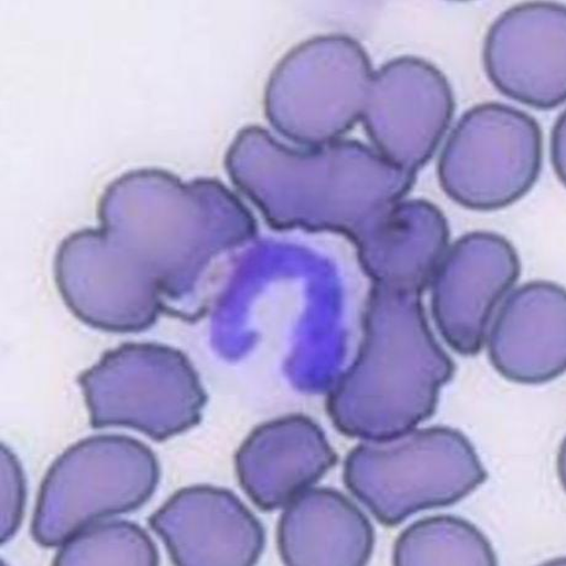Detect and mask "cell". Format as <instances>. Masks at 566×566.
Instances as JSON below:
<instances>
[{"mask_svg":"<svg viewBox=\"0 0 566 566\" xmlns=\"http://www.w3.org/2000/svg\"><path fill=\"white\" fill-rule=\"evenodd\" d=\"M371 64L352 39L311 40L283 63L280 128L297 144L321 147L354 127L364 112Z\"/></svg>","mask_w":566,"mask_h":566,"instance_id":"ba28073f","label":"cell"},{"mask_svg":"<svg viewBox=\"0 0 566 566\" xmlns=\"http://www.w3.org/2000/svg\"><path fill=\"white\" fill-rule=\"evenodd\" d=\"M228 170L271 226L342 233L352 241L401 201L416 178L353 140L296 150L249 138L232 149Z\"/></svg>","mask_w":566,"mask_h":566,"instance_id":"7a4b0ae2","label":"cell"},{"mask_svg":"<svg viewBox=\"0 0 566 566\" xmlns=\"http://www.w3.org/2000/svg\"><path fill=\"white\" fill-rule=\"evenodd\" d=\"M365 107L366 129L378 154L416 174L448 133L455 103L451 84L438 67L400 59L378 72Z\"/></svg>","mask_w":566,"mask_h":566,"instance_id":"9c48e42d","label":"cell"},{"mask_svg":"<svg viewBox=\"0 0 566 566\" xmlns=\"http://www.w3.org/2000/svg\"><path fill=\"white\" fill-rule=\"evenodd\" d=\"M489 357L511 382L547 384L566 367V295L551 282H530L503 302L490 328Z\"/></svg>","mask_w":566,"mask_h":566,"instance_id":"5bb4252c","label":"cell"},{"mask_svg":"<svg viewBox=\"0 0 566 566\" xmlns=\"http://www.w3.org/2000/svg\"><path fill=\"white\" fill-rule=\"evenodd\" d=\"M148 522L179 566H250L265 547L263 525L227 489H181Z\"/></svg>","mask_w":566,"mask_h":566,"instance_id":"7c38bea8","label":"cell"},{"mask_svg":"<svg viewBox=\"0 0 566 566\" xmlns=\"http://www.w3.org/2000/svg\"><path fill=\"white\" fill-rule=\"evenodd\" d=\"M454 369L420 295L374 285L360 352L329 391L326 410L345 437H396L433 416Z\"/></svg>","mask_w":566,"mask_h":566,"instance_id":"3957f363","label":"cell"},{"mask_svg":"<svg viewBox=\"0 0 566 566\" xmlns=\"http://www.w3.org/2000/svg\"><path fill=\"white\" fill-rule=\"evenodd\" d=\"M374 544L371 522L334 489L306 490L292 500L279 522V552L290 566L366 565Z\"/></svg>","mask_w":566,"mask_h":566,"instance_id":"2e32d148","label":"cell"},{"mask_svg":"<svg viewBox=\"0 0 566 566\" xmlns=\"http://www.w3.org/2000/svg\"><path fill=\"white\" fill-rule=\"evenodd\" d=\"M353 242L374 285L421 296L448 252L450 227L437 206L423 200L399 201Z\"/></svg>","mask_w":566,"mask_h":566,"instance_id":"9a60e30c","label":"cell"},{"mask_svg":"<svg viewBox=\"0 0 566 566\" xmlns=\"http://www.w3.org/2000/svg\"><path fill=\"white\" fill-rule=\"evenodd\" d=\"M552 161L557 176L565 180V115L558 119L553 130L552 144Z\"/></svg>","mask_w":566,"mask_h":566,"instance_id":"ffe728a7","label":"cell"},{"mask_svg":"<svg viewBox=\"0 0 566 566\" xmlns=\"http://www.w3.org/2000/svg\"><path fill=\"white\" fill-rule=\"evenodd\" d=\"M59 566H155L156 544L127 521H99L65 541L54 558Z\"/></svg>","mask_w":566,"mask_h":566,"instance_id":"ac0fdd59","label":"cell"},{"mask_svg":"<svg viewBox=\"0 0 566 566\" xmlns=\"http://www.w3.org/2000/svg\"><path fill=\"white\" fill-rule=\"evenodd\" d=\"M520 269L515 248L494 233H470L448 249L431 281V307L454 352L470 356L482 350L493 313Z\"/></svg>","mask_w":566,"mask_h":566,"instance_id":"30bf717a","label":"cell"},{"mask_svg":"<svg viewBox=\"0 0 566 566\" xmlns=\"http://www.w3.org/2000/svg\"><path fill=\"white\" fill-rule=\"evenodd\" d=\"M337 454L317 422L287 416L260 424L235 454L239 484L264 511L285 509L317 484Z\"/></svg>","mask_w":566,"mask_h":566,"instance_id":"4fadbf2b","label":"cell"},{"mask_svg":"<svg viewBox=\"0 0 566 566\" xmlns=\"http://www.w3.org/2000/svg\"><path fill=\"white\" fill-rule=\"evenodd\" d=\"M486 479L471 441L448 427L363 440L344 465L347 489L389 527L420 511L459 503Z\"/></svg>","mask_w":566,"mask_h":566,"instance_id":"277c9868","label":"cell"},{"mask_svg":"<svg viewBox=\"0 0 566 566\" xmlns=\"http://www.w3.org/2000/svg\"><path fill=\"white\" fill-rule=\"evenodd\" d=\"M484 69L496 90L548 111L566 97V12L547 2L511 8L490 27Z\"/></svg>","mask_w":566,"mask_h":566,"instance_id":"8fae6325","label":"cell"},{"mask_svg":"<svg viewBox=\"0 0 566 566\" xmlns=\"http://www.w3.org/2000/svg\"><path fill=\"white\" fill-rule=\"evenodd\" d=\"M102 231L75 233L56 261L61 296L86 325L138 333L169 302L192 295L211 260L255 233L253 217L220 182L181 184L140 171L104 196Z\"/></svg>","mask_w":566,"mask_h":566,"instance_id":"6da1fadb","label":"cell"},{"mask_svg":"<svg viewBox=\"0 0 566 566\" xmlns=\"http://www.w3.org/2000/svg\"><path fill=\"white\" fill-rule=\"evenodd\" d=\"M93 429L129 428L166 441L196 427L207 402L189 358L160 344H124L78 378Z\"/></svg>","mask_w":566,"mask_h":566,"instance_id":"8992f818","label":"cell"},{"mask_svg":"<svg viewBox=\"0 0 566 566\" xmlns=\"http://www.w3.org/2000/svg\"><path fill=\"white\" fill-rule=\"evenodd\" d=\"M27 482L17 455L2 444V544L12 539L23 521Z\"/></svg>","mask_w":566,"mask_h":566,"instance_id":"d6986e66","label":"cell"},{"mask_svg":"<svg viewBox=\"0 0 566 566\" xmlns=\"http://www.w3.org/2000/svg\"><path fill=\"white\" fill-rule=\"evenodd\" d=\"M159 479L157 457L145 443L122 434L85 439L50 467L31 535L42 547H61L95 522L144 506Z\"/></svg>","mask_w":566,"mask_h":566,"instance_id":"5b68a950","label":"cell"},{"mask_svg":"<svg viewBox=\"0 0 566 566\" xmlns=\"http://www.w3.org/2000/svg\"><path fill=\"white\" fill-rule=\"evenodd\" d=\"M397 566H495L496 554L481 530L464 518L440 515L416 522L396 542Z\"/></svg>","mask_w":566,"mask_h":566,"instance_id":"e0dca14e","label":"cell"},{"mask_svg":"<svg viewBox=\"0 0 566 566\" xmlns=\"http://www.w3.org/2000/svg\"><path fill=\"white\" fill-rule=\"evenodd\" d=\"M542 133L515 107L478 105L453 128L439 161L441 187L474 211H495L525 196L538 179Z\"/></svg>","mask_w":566,"mask_h":566,"instance_id":"52a82bcc","label":"cell"}]
</instances>
